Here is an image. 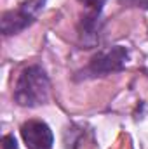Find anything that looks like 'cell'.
Returning a JSON list of instances; mask_svg holds the SVG:
<instances>
[{"label":"cell","mask_w":148,"mask_h":149,"mask_svg":"<svg viewBox=\"0 0 148 149\" xmlns=\"http://www.w3.org/2000/svg\"><path fill=\"white\" fill-rule=\"evenodd\" d=\"M49 92H51V81L45 70L33 64L19 73L14 87V99L19 106L37 108L49 101Z\"/></svg>","instance_id":"1"},{"label":"cell","mask_w":148,"mask_h":149,"mask_svg":"<svg viewBox=\"0 0 148 149\" xmlns=\"http://www.w3.org/2000/svg\"><path fill=\"white\" fill-rule=\"evenodd\" d=\"M129 59V52L122 45H115L108 50L98 52L89 64L80 71L78 78H98V76H108L111 73H118L125 68V63Z\"/></svg>","instance_id":"2"},{"label":"cell","mask_w":148,"mask_h":149,"mask_svg":"<svg viewBox=\"0 0 148 149\" xmlns=\"http://www.w3.org/2000/svg\"><path fill=\"white\" fill-rule=\"evenodd\" d=\"M44 5H45V0H26L19 7L7 10L2 16V33L9 37L26 30L30 24L35 23Z\"/></svg>","instance_id":"3"},{"label":"cell","mask_w":148,"mask_h":149,"mask_svg":"<svg viewBox=\"0 0 148 149\" xmlns=\"http://www.w3.org/2000/svg\"><path fill=\"white\" fill-rule=\"evenodd\" d=\"M21 137L28 149H52L54 135L42 120H28L21 125Z\"/></svg>","instance_id":"4"},{"label":"cell","mask_w":148,"mask_h":149,"mask_svg":"<svg viewBox=\"0 0 148 149\" xmlns=\"http://www.w3.org/2000/svg\"><path fill=\"white\" fill-rule=\"evenodd\" d=\"M99 16L101 14H92V12H87L82 21H80V28H78V37L82 45L85 47H92L98 37H99Z\"/></svg>","instance_id":"5"},{"label":"cell","mask_w":148,"mask_h":149,"mask_svg":"<svg viewBox=\"0 0 148 149\" xmlns=\"http://www.w3.org/2000/svg\"><path fill=\"white\" fill-rule=\"evenodd\" d=\"M78 2L87 9V12H92V14H101L103 5L106 3V0H78Z\"/></svg>","instance_id":"6"},{"label":"cell","mask_w":148,"mask_h":149,"mask_svg":"<svg viewBox=\"0 0 148 149\" xmlns=\"http://www.w3.org/2000/svg\"><path fill=\"white\" fill-rule=\"evenodd\" d=\"M2 149H19L16 139H14V135H5L2 139Z\"/></svg>","instance_id":"7"},{"label":"cell","mask_w":148,"mask_h":149,"mask_svg":"<svg viewBox=\"0 0 148 149\" xmlns=\"http://www.w3.org/2000/svg\"><path fill=\"white\" fill-rule=\"evenodd\" d=\"M129 5H134V7H140V9H145L148 10V0H125Z\"/></svg>","instance_id":"8"}]
</instances>
